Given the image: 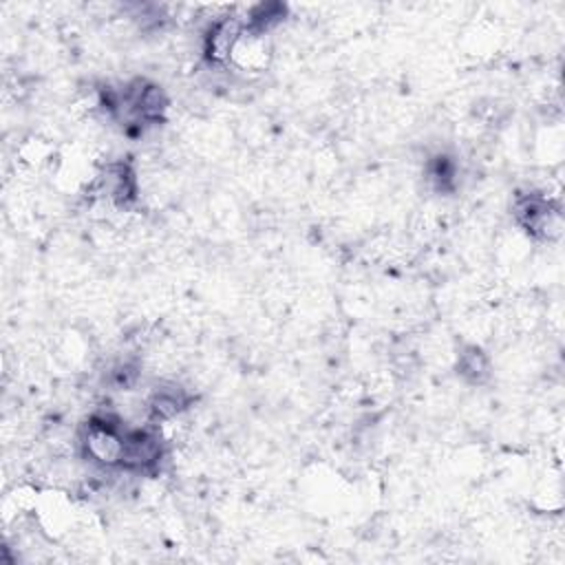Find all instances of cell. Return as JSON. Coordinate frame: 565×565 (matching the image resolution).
<instances>
[{
    "mask_svg": "<svg viewBox=\"0 0 565 565\" xmlns=\"http://www.w3.org/2000/svg\"><path fill=\"white\" fill-rule=\"evenodd\" d=\"M126 430L128 428L115 415H93L79 435L84 457L102 468H119Z\"/></svg>",
    "mask_w": 565,
    "mask_h": 565,
    "instance_id": "cell-1",
    "label": "cell"
},
{
    "mask_svg": "<svg viewBox=\"0 0 565 565\" xmlns=\"http://www.w3.org/2000/svg\"><path fill=\"white\" fill-rule=\"evenodd\" d=\"M163 459V439L154 426L128 428L119 457V468L126 472L154 475Z\"/></svg>",
    "mask_w": 565,
    "mask_h": 565,
    "instance_id": "cell-2",
    "label": "cell"
},
{
    "mask_svg": "<svg viewBox=\"0 0 565 565\" xmlns=\"http://www.w3.org/2000/svg\"><path fill=\"white\" fill-rule=\"evenodd\" d=\"M516 221L539 238H556L561 234L563 221L561 210L541 194H523L514 203Z\"/></svg>",
    "mask_w": 565,
    "mask_h": 565,
    "instance_id": "cell-3",
    "label": "cell"
},
{
    "mask_svg": "<svg viewBox=\"0 0 565 565\" xmlns=\"http://www.w3.org/2000/svg\"><path fill=\"white\" fill-rule=\"evenodd\" d=\"M190 402H192V397L183 386H179L174 382H166V384L157 386L146 402L148 422L150 424L168 422V419L181 415L190 406Z\"/></svg>",
    "mask_w": 565,
    "mask_h": 565,
    "instance_id": "cell-4",
    "label": "cell"
},
{
    "mask_svg": "<svg viewBox=\"0 0 565 565\" xmlns=\"http://www.w3.org/2000/svg\"><path fill=\"white\" fill-rule=\"evenodd\" d=\"M457 373L470 384H483L490 375L488 355L479 347H466L457 358Z\"/></svg>",
    "mask_w": 565,
    "mask_h": 565,
    "instance_id": "cell-5",
    "label": "cell"
}]
</instances>
